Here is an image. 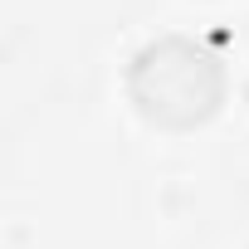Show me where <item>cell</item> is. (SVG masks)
Instances as JSON below:
<instances>
[{"mask_svg": "<svg viewBox=\"0 0 249 249\" xmlns=\"http://www.w3.org/2000/svg\"><path fill=\"white\" fill-rule=\"evenodd\" d=\"M220 64L215 54L196 49L191 39H161L147 44L127 73V88L137 98V107L157 122L171 127H191L200 122L215 103H220Z\"/></svg>", "mask_w": 249, "mask_h": 249, "instance_id": "obj_1", "label": "cell"}]
</instances>
